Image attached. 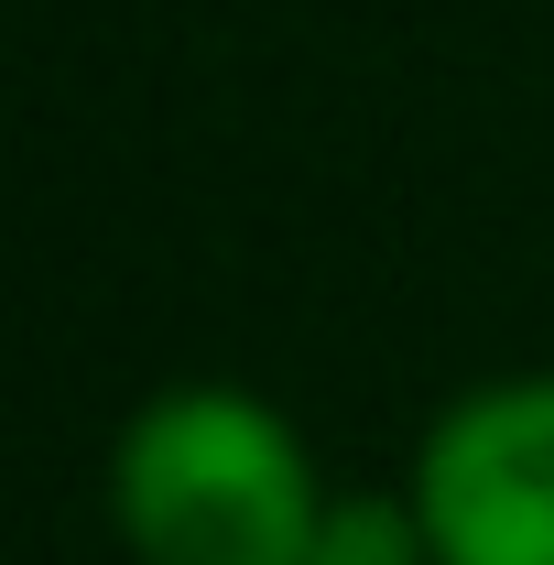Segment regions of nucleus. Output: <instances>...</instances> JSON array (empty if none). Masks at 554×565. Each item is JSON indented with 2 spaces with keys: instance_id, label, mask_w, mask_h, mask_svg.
<instances>
[{
  "instance_id": "f257e3e1",
  "label": "nucleus",
  "mask_w": 554,
  "mask_h": 565,
  "mask_svg": "<svg viewBox=\"0 0 554 565\" xmlns=\"http://www.w3.org/2000/svg\"><path fill=\"white\" fill-rule=\"evenodd\" d=\"M327 479L294 414L239 381H163L109 446V522L131 565H316Z\"/></svg>"
},
{
  "instance_id": "f03ea898",
  "label": "nucleus",
  "mask_w": 554,
  "mask_h": 565,
  "mask_svg": "<svg viewBox=\"0 0 554 565\" xmlns=\"http://www.w3.org/2000/svg\"><path fill=\"white\" fill-rule=\"evenodd\" d=\"M435 565H554V370L468 381L403 468Z\"/></svg>"
},
{
  "instance_id": "7ed1b4c3",
  "label": "nucleus",
  "mask_w": 554,
  "mask_h": 565,
  "mask_svg": "<svg viewBox=\"0 0 554 565\" xmlns=\"http://www.w3.org/2000/svg\"><path fill=\"white\" fill-rule=\"evenodd\" d=\"M316 565H435V544H424V522H414L403 490H348L338 511H327Z\"/></svg>"
}]
</instances>
